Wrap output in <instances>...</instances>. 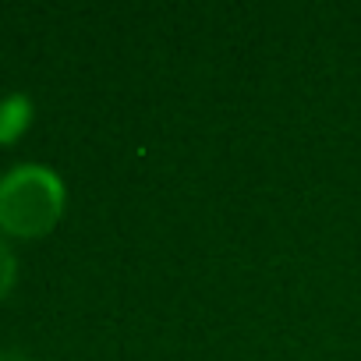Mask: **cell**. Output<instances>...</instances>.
I'll use <instances>...</instances> for the list:
<instances>
[{
    "label": "cell",
    "instance_id": "277c9868",
    "mask_svg": "<svg viewBox=\"0 0 361 361\" xmlns=\"http://www.w3.org/2000/svg\"><path fill=\"white\" fill-rule=\"evenodd\" d=\"M0 361H32V357L22 350H0Z\"/></svg>",
    "mask_w": 361,
    "mask_h": 361
},
{
    "label": "cell",
    "instance_id": "3957f363",
    "mask_svg": "<svg viewBox=\"0 0 361 361\" xmlns=\"http://www.w3.org/2000/svg\"><path fill=\"white\" fill-rule=\"evenodd\" d=\"M15 276H18V259H15V252H11L4 241H0V301L11 294Z\"/></svg>",
    "mask_w": 361,
    "mask_h": 361
},
{
    "label": "cell",
    "instance_id": "6da1fadb",
    "mask_svg": "<svg viewBox=\"0 0 361 361\" xmlns=\"http://www.w3.org/2000/svg\"><path fill=\"white\" fill-rule=\"evenodd\" d=\"M68 206V188L57 170L43 163H18L0 177V231L11 238L50 234Z\"/></svg>",
    "mask_w": 361,
    "mask_h": 361
},
{
    "label": "cell",
    "instance_id": "7a4b0ae2",
    "mask_svg": "<svg viewBox=\"0 0 361 361\" xmlns=\"http://www.w3.org/2000/svg\"><path fill=\"white\" fill-rule=\"evenodd\" d=\"M32 99L25 92H8L0 99V145H15L32 124Z\"/></svg>",
    "mask_w": 361,
    "mask_h": 361
}]
</instances>
